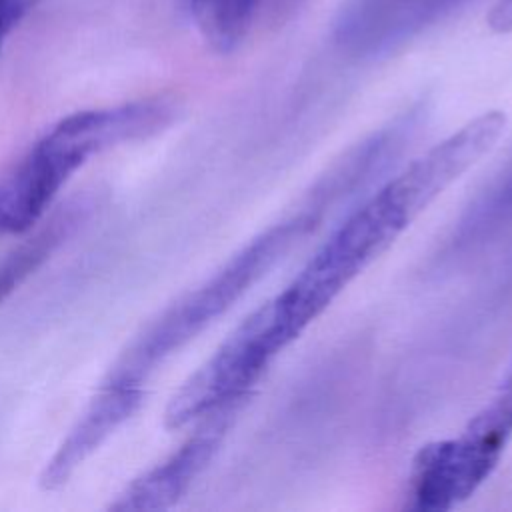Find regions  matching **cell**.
<instances>
[{"instance_id": "9c48e42d", "label": "cell", "mask_w": 512, "mask_h": 512, "mask_svg": "<svg viewBox=\"0 0 512 512\" xmlns=\"http://www.w3.org/2000/svg\"><path fill=\"white\" fill-rule=\"evenodd\" d=\"M188 6L206 44L228 54L248 36L262 0H188Z\"/></svg>"}, {"instance_id": "3957f363", "label": "cell", "mask_w": 512, "mask_h": 512, "mask_svg": "<svg viewBox=\"0 0 512 512\" xmlns=\"http://www.w3.org/2000/svg\"><path fill=\"white\" fill-rule=\"evenodd\" d=\"M314 210L288 216L242 246L210 278L160 312L118 354L102 382L144 386L174 352L226 314L318 224Z\"/></svg>"}, {"instance_id": "5b68a950", "label": "cell", "mask_w": 512, "mask_h": 512, "mask_svg": "<svg viewBox=\"0 0 512 512\" xmlns=\"http://www.w3.org/2000/svg\"><path fill=\"white\" fill-rule=\"evenodd\" d=\"M288 344L292 340L280 326L270 300L264 302L172 394L164 410V426L180 430L218 408L240 404Z\"/></svg>"}, {"instance_id": "ba28073f", "label": "cell", "mask_w": 512, "mask_h": 512, "mask_svg": "<svg viewBox=\"0 0 512 512\" xmlns=\"http://www.w3.org/2000/svg\"><path fill=\"white\" fill-rule=\"evenodd\" d=\"M86 208L88 206L82 200L68 204L56 216H52L38 232H34L0 260V304L28 276H32L58 250L62 242H66V238L82 222Z\"/></svg>"}, {"instance_id": "52a82bcc", "label": "cell", "mask_w": 512, "mask_h": 512, "mask_svg": "<svg viewBox=\"0 0 512 512\" xmlns=\"http://www.w3.org/2000/svg\"><path fill=\"white\" fill-rule=\"evenodd\" d=\"M144 402V386L100 382L74 426L46 460L38 484L46 492L60 490L76 470L124 424Z\"/></svg>"}, {"instance_id": "8992f818", "label": "cell", "mask_w": 512, "mask_h": 512, "mask_svg": "<svg viewBox=\"0 0 512 512\" xmlns=\"http://www.w3.org/2000/svg\"><path fill=\"white\" fill-rule=\"evenodd\" d=\"M240 404L224 406L196 422V430L164 460L136 476L110 504L114 512H156L174 506L208 468Z\"/></svg>"}, {"instance_id": "30bf717a", "label": "cell", "mask_w": 512, "mask_h": 512, "mask_svg": "<svg viewBox=\"0 0 512 512\" xmlns=\"http://www.w3.org/2000/svg\"><path fill=\"white\" fill-rule=\"evenodd\" d=\"M26 0H0V50L12 28L22 18Z\"/></svg>"}, {"instance_id": "277c9868", "label": "cell", "mask_w": 512, "mask_h": 512, "mask_svg": "<svg viewBox=\"0 0 512 512\" xmlns=\"http://www.w3.org/2000/svg\"><path fill=\"white\" fill-rule=\"evenodd\" d=\"M512 438V362L460 436L420 448L412 462V508L450 510L468 500L492 474Z\"/></svg>"}, {"instance_id": "7a4b0ae2", "label": "cell", "mask_w": 512, "mask_h": 512, "mask_svg": "<svg viewBox=\"0 0 512 512\" xmlns=\"http://www.w3.org/2000/svg\"><path fill=\"white\" fill-rule=\"evenodd\" d=\"M174 116L172 100L144 98L78 110L56 120L0 176V236L30 232L92 156L148 138L170 126Z\"/></svg>"}, {"instance_id": "6da1fadb", "label": "cell", "mask_w": 512, "mask_h": 512, "mask_svg": "<svg viewBox=\"0 0 512 512\" xmlns=\"http://www.w3.org/2000/svg\"><path fill=\"white\" fill-rule=\"evenodd\" d=\"M456 178L452 158L432 146L354 208L296 278L270 298L286 334L296 340Z\"/></svg>"}, {"instance_id": "8fae6325", "label": "cell", "mask_w": 512, "mask_h": 512, "mask_svg": "<svg viewBox=\"0 0 512 512\" xmlns=\"http://www.w3.org/2000/svg\"><path fill=\"white\" fill-rule=\"evenodd\" d=\"M264 2H268L270 8H272L276 14H280V12H284L286 8H292V6L300 4L302 0H262V4H264Z\"/></svg>"}]
</instances>
